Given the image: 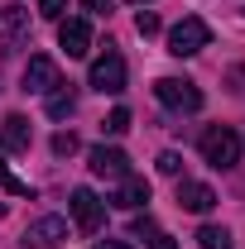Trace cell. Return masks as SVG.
Returning a JSON list of instances; mask_svg holds the SVG:
<instances>
[{
	"label": "cell",
	"instance_id": "obj_19",
	"mask_svg": "<svg viewBox=\"0 0 245 249\" xmlns=\"http://www.w3.org/2000/svg\"><path fill=\"white\" fill-rule=\"evenodd\" d=\"M53 154H58V158L77 154V134H72V129H67V134H53Z\"/></svg>",
	"mask_w": 245,
	"mask_h": 249
},
{
	"label": "cell",
	"instance_id": "obj_24",
	"mask_svg": "<svg viewBox=\"0 0 245 249\" xmlns=\"http://www.w3.org/2000/svg\"><path fill=\"white\" fill-rule=\"evenodd\" d=\"M135 5H144V0H135Z\"/></svg>",
	"mask_w": 245,
	"mask_h": 249
},
{
	"label": "cell",
	"instance_id": "obj_3",
	"mask_svg": "<svg viewBox=\"0 0 245 249\" xmlns=\"http://www.w3.org/2000/svg\"><path fill=\"white\" fill-rule=\"evenodd\" d=\"M212 43V29H207V19H197V15H187L178 19L173 29H168V53L173 58H192V53H202Z\"/></svg>",
	"mask_w": 245,
	"mask_h": 249
},
{
	"label": "cell",
	"instance_id": "obj_18",
	"mask_svg": "<svg viewBox=\"0 0 245 249\" xmlns=\"http://www.w3.org/2000/svg\"><path fill=\"white\" fill-rule=\"evenodd\" d=\"M159 173H163V178H178V173H183V154L163 149V154H159Z\"/></svg>",
	"mask_w": 245,
	"mask_h": 249
},
{
	"label": "cell",
	"instance_id": "obj_9",
	"mask_svg": "<svg viewBox=\"0 0 245 249\" xmlns=\"http://www.w3.org/2000/svg\"><path fill=\"white\" fill-rule=\"evenodd\" d=\"M58 43L67 58H87L92 53V29H87V19H62L58 24Z\"/></svg>",
	"mask_w": 245,
	"mask_h": 249
},
{
	"label": "cell",
	"instance_id": "obj_6",
	"mask_svg": "<svg viewBox=\"0 0 245 249\" xmlns=\"http://www.w3.org/2000/svg\"><path fill=\"white\" fill-rule=\"evenodd\" d=\"M53 87H58V62H53V58H43V53H34V58H29V67H24V91L48 96Z\"/></svg>",
	"mask_w": 245,
	"mask_h": 249
},
{
	"label": "cell",
	"instance_id": "obj_10",
	"mask_svg": "<svg viewBox=\"0 0 245 249\" xmlns=\"http://www.w3.org/2000/svg\"><path fill=\"white\" fill-rule=\"evenodd\" d=\"M144 201H149V182L135 178V173L121 178V187L111 192V206H121V211H135V206H144Z\"/></svg>",
	"mask_w": 245,
	"mask_h": 249
},
{
	"label": "cell",
	"instance_id": "obj_1",
	"mask_svg": "<svg viewBox=\"0 0 245 249\" xmlns=\"http://www.w3.org/2000/svg\"><path fill=\"white\" fill-rule=\"evenodd\" d=\"M197 149H202V158L212 163V168H236L241 163V134L231 129V124H212V129H202V139H197Z\"/></svg>",
	"mask_w": 245,
	"mask_h": 249
},
{
	"label": "cell",
	"instance_id": "obj_11",
	"mask_svg": "<svg viewBox=\"0 0 245 249\" xmlns=\"http://www.w3.org/2000/svg\"><path fill=\"white\" fill-rule=\"evenodd\" d=\"M178 206L202 216V211H212V206H216V192L207 182H178Z\"/></svg>",
	"mask_w": 245,
	"mask_h": 249
},
{
	"label": "cell",
	"instance_id": "obj_8",
	"mask_svg": "<svg viewBox=\"0 0 245 249\" xmlns=\"http://www.w3.org/2000/svg\"><path fill=\"white\" fill-rule=\"evenodd\" d=\"M87 163H92V173L96 178H130V158L121 154V149H106V144H96L92 154H87Z\"/></svg>",
	"mask_w": 245,
	"mask_h": 249
},
{
	"label": "cell",
	"instance_id": "obj_5",
	"mask_svg": "<svg viewBox=\"0 0 245 249\" xmlns=\"http://www.w3.org/2000/svg\"><path fill=\"white\" fill-rule=\"evenodd\" d=\"M92 87L101 96H116V91H125V58L106 43V53L92 62Z\"/></svg>",
	"mask_w": 245,
	"mask_h": 249
},
{
	"label": "cell",
	"instance_id": "obj_14",
	"mask_svg": "<svg viewBox=\"0 0 245 249\" xmlns=\"http://www.w3.org/2000/svg\"><path fill=\"white\" fill-rule=\"evenodd\" d=\"M135 235H144V240H149V249H178V245H173V235H163V230H159L149 216L135 220Z\"/></svg>",
	"mask_w": 245,
	"mask_h": 249
},
{
	"label": "cell",
	"instance_id": "obj_15",
	"mask_svg": "<svg viewBox=\"0 0 245 249\" xmlns=\"http://www.w3.org/2000/svg\"><path fill=\"white\" fill-rule=\"evenodd\" d=\"M197 245L202 249H231V230L226 225H202L197 230Z\"/></svg>",
	"mask_w": 245,
	"mask_h": 249
},
{
	"label": "cell",
	"instance_id": "obj_4",
	"mask_svg": "<svg viewBox=\"0 0 245 249\" xmlns=\"http://www.w3.org/2000/svg\"><path fill=\"white\" fill-rule=\"evenodd\" d=\"M67 211H72V225H77L82 235H96V230H101V220H106V201L96 196L92 187H77V192H72V201H67Z\"/></svg>",
	"mask_w": 245,
	"mask_h": 249
},
{
	"label": "cell",
	"instance_id": "obj_20",
	"mask_svg": "<svg viewBox=\"0 0 245 249\" xmlns=\"http://www.w3.org/2000/svg\"><path fill=\"white\" fill-rule=\"evenodd\" d=\"M135 29L144 34V38H154V34H159V15H154V10H140V15H135Z\"/></svg>",
	"mask_w": 245,
	"mask_h": 249
},
{
	"label": "cell",
	"instance_id": "obj_22",
	"mask_svg": "<svg viewBox=\"0 0 245 249\" xmlns=\"http://www.w3.org/2000/svg\"><path fill=\"white\" fill-rule=\"evenodd\" d=\"M111 5H116V0H87V10H92V15H111Z\"/></svg>",
	"mask_w": 245,
	"mask_h": 249
},
{
	"label": "cell",
	"instance_id": "obj_17",
	"mask_svg": "<svg viewBox=\"0 0 245 249\" xmlns=\"http://www.w3.org/2000/svg\"><path fill=\"white\" fill-rule=\"evenodd\" d=\"M101 129H106V134H125V129H130V110H125V106H116V110L101 120Z\"/></svg>",
	"mask_w": 245,
	"mask_h": 249
},
{
	"label": "cell",
	"instance_id": "obj_2",
	"mask_svg": "<svg viewBox=\"0 0 245 249\" xmlns=\"http://www.w3.org/2000/svg\"><path fill=\"white\" fill-rule=\"evenodd\" d=\"M154 96H159L168 110H178V115H197V110H202V87L187 82V77H159V82H154Z\"/></svg>",
	"mask_w": 245,
	"mask_h": 249
},
{
	"label": "cell",
	"instance_id": "obj_23",
	"mask_svg": "<svg viewBox=\"0 0 245 249\" xmlns=\"http://www.w3.org/2000/svg\"><path fill=\"white\" fill-rule=\"evenodd\" d=\"M96 249H130V245H125V240H101Z\"/></svg>",
	"mask_w": 245,
	"mask_h": 249
},
{
	"label": "cell",
	"instance_id": "obj_16",
	"mask_svg": "<svg viewBox=\"0 0 245 249\" xmlns=\"http://www.w3.org/2000/svg\"><path fill=\"white\" fill-rule=\"evenodd\" d=\"M24 29H29V15H24V5H5V38L15 43Z\"/></svg>",
	"mask_w": 245,
	"mask_h": 249
},
{
	"label": "cell",
	"instance_id": "obj_21",
	"mask_svg": "<svg viewBox=\"0 0 245 249\" xmlns=\"http://www.w3.org/2000/svg\"><path fill=\"white\" fill-rule=\"evenodd\" d=\"M62 10H67V0H39V15L43 19H62Z\"/></svg>",
	"mask_w": 245,
	"mask_h": 249
},
{
	"label": "cell",
	"instance_id": "obj_7",
	"mask_svg": "<svg viewBox=\"0 0 245 249\" xmlns=\"http://www.w3.org/2000/svg\"><path fill=\"white\" fill-rule=\"evenodd\" d=\"M67 240V220L62 216H43V220H34L29 230H24V245L29 249H53Z\"/></svg>",
	"mask_w": 245,
	"mask_h": 249
},
{
	"label": "cell",
	"instance_id": "obj_13",
	"mask_svg": "<svg viewBox=\"0 0 245 249\" xmlns=\"http://www.w3.org/2000/svg\"><path fill=\"white\" fill-rule=\"evenodd\" d=\"M72 106H77V96H72V87H53V91H48V115H53V120H67V115H72Z\"/></svg>",
	"mask_w": 245,
	"mask_h": 249
},
{
	"label": "cell",
	"instance_id": "obj_12",
	"mask_svg": "<svg viewBox=\"0 0 245 249\" xmlns=\"http://www.w3.org/2000/svg\"><path fill=\"white\" fill-rule=\"evenodd\" d=\"M29 120L24 115H5V124H0V149H10V154H20V149H29Z\"/></svg>",
	"mask_w": 245,
	"mask_h": 249
}]
</instances>
